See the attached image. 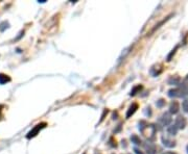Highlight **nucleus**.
Here are the masks:
<instances>
[{
  "mask_svg": "<svg viewBox=\"0 0 188 154\" xmlns=\"http://www.w3.org/2000/svg\"><path fill=\"white\" fill-rule=\"evenodd\" d=\"M162 154H176L175 152H165V153H162Z\"/></svg>",
  "mask_w": 188,
  "mask_h": 154,
  "instance_id": "21",
  "label": "nucleus"
},
{
  "mask_svg": "<svg viewBox=\"0 0 188 154\" xmlns=\"http://www.w3.org/2000/svg\"><path fill=\"white\" fill-rule=\"evenodd\" d=\"M84 154H85V153H84Z\"/></svg>",
  "mask_w": 188,
  "mask_h": 154,
  "instance_id": "24",
  "label": "nucleus"
},
{
  "mask_svg": "<svg viewBox=\"0 0 188 154\" xmlns=\"http://www.w3.org/2000/svg\"><path fill=\"white\" fill-rule=\"evenodd\" d=\"M131 142L133 144H135V145H141L142 144V142H141V140H140V137L138 136V135H136V134H133L131 136Z\"/></svg>",
  "mask_w": 188,
  "mask_h": 154,
  "instance_id": "13",
  "label": "nucleus"
},
{
  "mask_svg": "<svg viewBox=\"0 0 188 154\" xmlns=\"http://www.w3.org/2000/svg\"><path fill=\"white\" fill-rule=\"evenodd\" d=\"M181 87L179 88L180 90V94L181 97H185L188 95V75L185 77L184 80L182 81V83H180Z\"/></svg>",
  "mask_w": 188,
  "mask_h": 154,
  "instance_id": "3",
  "label": "nucleus"
},
{
  "mask_svg": "<svg viewBox=\"0 0 188 154\" xmlns=\"http://www.w3.org/2000/svg\"><path fill=\"white\" fill-rule=\"evenodd\" d=\"M138 109V104L137 103H132V105L129 107V109H128V111H126V118H131L132 116L134 115V114L136 113V111Z\"/></svg>",
  "mask_w": 188,
  "mask_h": 154,
  "instance_id": "8",
  "label": "nucleus"
},
{
  "mask_svg": "<svg viewBox=\"0 0 188 154\" xmlns=\"http://www.w3.org/2000/svg\"><path fill=\"white\" fill-rule=\"evenodd\" d=\"M134 151H135V153H136V154H144V153L142 152V151H140L138 148H134Z\"/></svg>",
  "mask_w": 188,
  "mask_h": 154,
  "instance_id": "20",
  "label": "nucleus"
},
{
  "mask_svg": "<svg viewBox=\"0 0 188 154\" xmlns=\"http://www.w3.org/2000/svg\"><path fill=\"white\" fill-rule=\"evenodd\" d=\"M168 85H180L181 83V78L179 77L178 75H175V76H170L168 78Z\"/></svg>",
  "mask_w": 188,
  "mask_h": 154,
  "instance_id": "9",
  "label": "nucleus"
},
{
  "mask_svg": "<svg viewBox=\"0 0 188 154\" xmlns=\"http://www.w3.org/2000/svg\"><path fill=\"white\" fill-rule=\"evenodd\" d=\"M2 105H0V118H1V111H2Z\"/></svg>",
  "mask_w": 188,
  "mask_h": 154,
  "instance_id": "22",
  "label": "nucleus"
},
{
  "mask_svg": "<svg viewBox=\"0 0 188 154\" xmlns=\"http://www.w3.org/2000/svg\"><path fill=\"white\" fill-rule=\"evenodd\" d=\"M141 90H142V85H137V87H135V88H133V90H132L131 91V96H134V95H136V94H137V93L138 92H140V91Z\"/></svg>",
  "mask_w": 188,
  "mask_h": 154,
  "instance_id": "15",
  "label": "nucleus"
},
{
  "mask_svg": "<svg viewBox=\"0 0 188 154\" xmlns=\"http://www.w3.org/2000/svg\"><path fill=\"white\" fill-rule=\"evenodd\" d=\"M145 149H146V154H156V149H155V147L153 146V145H150L147 143L145 145Z\"/></svg>",
  "mask_w": 188,
  "mask_h": 154,
  "instance_id": "12",
  "label": "nucleus"
},
{
  "mask_svg": "<svg viewBox=\"0 0 188 154\" xmlns=\"http://www.w3.org/2000/svg\"><path fill=\"white\" fill-rule=\"evenodd\" d=\"M182 107H183V111L185 113H188V99H185L182 103Z\"/></svg>",
  "mask_w": 188,
  "mask_h": 154,
  "instance_id": "18",
  "label": "nucleus"
},
{
  "mask_svg": "<svg viewBox=\"0 0 188 154\" xmlns=\"http://www.w3.org/2000/svg\"><path fill=\"white\" fill-rule=\"evenodd\" d=\"M186 149H187V153H188V145H187V148Z\"/></svg>",
  "mask_w": 188,
  "mask_h": 154,
  "instance_id": "23",
  "label": "nucleus"
},
{
  "mask_svg": "<svg viewBox=\"0 0 188 154\" xmlns=\"http://www.w3.org/2000/svg\"><path fill=\"white\" fill-rule=\"evenodd\" d=\"M168 97H170V98H181V94H180V90H179V88L169 90L168 91Z\"/></svg>",
  "mask_w": 188,
  "mask_h": 154,
  "instance_id": "10",
  "label": "nucleus"
},
{
  "mask_svg": "<svg viewBox=\"0 0 188 154\" xmlns=\"http://www.w3.org/2000/svg\"><path fill=\"white\" fill-rule=\"evenodd\" d=\"M178 48H179V46H176V47L173 48V50H171V52L169 53V54L167 55V62H170V60H171V58H173V55H175L176 51L178 50Z\"/></svg>",
  "mask_w": 188,
  "mask_h": 154,
  "instance_id": "17",
  "label": "nucleus"
},
{
  "mask_svg": "<svg viewBox=\"0 0 188 154\" xmlns=\"http://www.w3.org/2000/svg\"><path fill=\"white\" fill-rule=\"evenodd\" d=\"M156 105L158 106V107H163L164 105H165V100H164V99L158 100V101L156 102Z\"/></svg>",
  "mask_w": 188,
  "mask_h": 154,
  "instance_id": "19",
  "label": "nucleus"
},
{
  "mask_svg": "<svg viewBox=\"0 0 188 154\" xmlns=\"http://www.w3.org/2000/svg\"><path fill=\"white\" fill-rule=\"evenodd\" d=\"M187 125V120L185 119V117L183 116H179L177 119H176V123H175V126L179 129H184L185 127H186Z\"/></svg>",
  "mask_w": 188,
  "mask_h": 154,
  "instance_id": "4",
  "label": "nucleus"
},
{
  "mask_svg": "<svg viewBox=\"0 0 188 154\" xmlns=\"http://www.w3.org/2000/svg\"><path fill=\"white\" fill-rule=\"evenodd\" d=\"M169 18H170V16H169V17H167V18H166V19L162 20V21H161V22H160V23H159V24H157V25H156V26H155V27H154V28H153V30H152V31H150V34H153V32H154V31H155V30H157V29H158V28H159V27H160V26H161V25H162V24H164V23H165V22H166V21H167V20L169 19Z\"/></svg>",
  "mask_w": 188,
  "mask_h": 154,
  "instance_id": "16",
  "label": "nucleus"
},
{
  "mask_svg": "<svg viewBox=\"0 0 188 154\" xmlns=\"http://www.w3.org/2000/svg\"><path fill=\"white\" fill-rule=\"evenodd\" d=\"M46 125H47V124H46L45 122L40 123V124H37L34 128H32V130H30L29 132H28L27 135H26V137H27V139H32V137H35L38 133H39L40 130L43 129V128H45V127H46Z\"/></svg>",
  "mask_w": 188,
  "mask_h": 154,
  "instance_id": "2",
  "label": "nucleus"
},
{
  "mask_svg": "<svg viewBox=\"0 0 188 154\" xmlns=\"http://www.w3.org/2000/svg\"><path fill=\"white\" fill-rule=\"evenodd\" d=\"M160 121H161V123L163 124L164 126H167L171 123V121H173V119H171V116L170 114L168 113H165L162 115V117L160 118Z\"/></svg>",
  "mask_w": 188,
  "mask_h": 154,
  "instance_id": "5",
  "label": "nucleus"
},
{
  "mask_svg": "<svg viewBox=\"0 0 188 154\" xmlns=\"http://www.w3.org/2000/svg\"><path fill=\"white\" fill-rule=\"evenodd\" d=\"M156 127H155L153 124H146L144 128L141 130L142 134L144 135L145 137H149V139H153L154 137L155 133H156Z\"/></svg>",
  "mask_w": 188,
  "mask_h": 154,
  "instance_id": "1",
  "label": "nucleus"
},
{
  "mask_svg": "<svg viewBox=\"0 0 188 154\" xmlns=\"http://www.w3.org/2000/svg\"><path fill=\"white\" fill-rule=\"evenodd\" d=\"M180 111V105H179L178 101H173L169 105V114L171 115H176V114L179 113Z\"/></svg>",
  "mask_w": 188,
  "mask_h": 154,
  "instance_id": "6",
  "label": "nucleus"
},
{
  "mask_svg": "<svg viewBox=\"0 0 188 154\" xmlns=\"http://www.w3.org/2000/svg\"><path fill=\"white\" fill-rule=\"evenodd\" d=\"M9 81H11V78L8 75L0 73V85H5L6 82H9Z\"/></svg>",
  "mask_w": 188,
  "mask_h": 154,
  "instance_id": "11",
  "label": "nucleus"
},
{
  "mask_svg": "<svg viewBox=\"0 0 188 154\" xmlns=\"http://www.w3.org/2000/svg\"><path fill=\"white\" fill-rule=\"evenodd\" d=\"M167 132L170 135H176L178 132V128L176 127L175 125H170V126H168V128H167Z\"/></svg>",
  "mask_w": 188,
  "mask_h": 154,
  "instance_id": "14",
  "label": "nucleus"
},
{
  "mask_svg": "<svg viewBox=\"0 0 188 154\" xmlns=\"http://www.w3.org/2000/svg\"><path fill=\"white\" fill-rule=\"evenodd\" d=\"M162 143H163L165 147H167V148H173V147H176V142L165 136H162Z\"/></svg>",
  "mask_w": 188,
  "mask_h": 154,
  "instance_id": "7",
  "label": "nucleus"
}]
</instances>
